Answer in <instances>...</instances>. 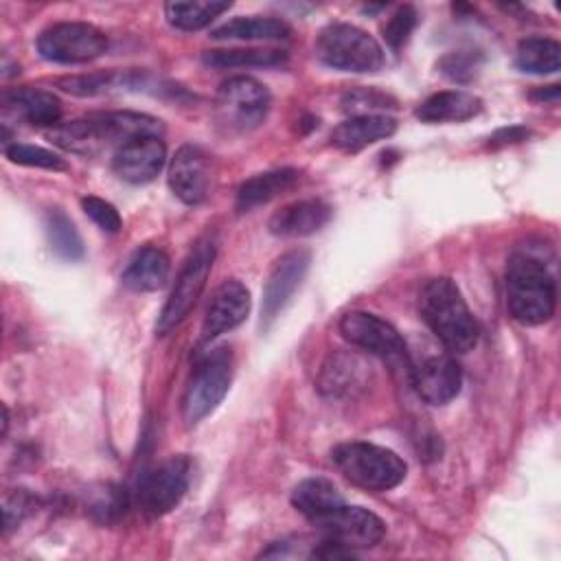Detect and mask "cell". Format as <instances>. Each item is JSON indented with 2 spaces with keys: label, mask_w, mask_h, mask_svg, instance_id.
<instances>
[{
  "label": "cell",
  "mask_w": 561,
  "mask_h": 561,
  "mask_svg": "<svg viewBox=\"0 0 561 561\" xmlns=\"http://www.w3.org/2000/svg\"><path fill=\"white\" fill-rule=\"evenodd\" d=\"M160 118L140 112H99L50 129V138L66 151L94 156L107 147L114 151L138 136H162Z\"/></svg>",
  "instance_id": "1"
},
{
  "label": "cell",
  "mask_w": 561,
  "mask_h": 561,
  "mask_svg": "<svg viewBox=\"0 0 561 561\" xmlns=\"http://www.w3.org/2000/svg\"><path fill=\"white\" fill-rule=\"evenodd\" d=\"M423 322L449 353H467L476 346L480 329L451 278H430L419 294Z\"/></svg>",
  "instance_id": "2"
},
{
  "label": "cell",
  "mask_w": 561,
  "mask_h": 561,
  "mask_svg": "<svg viewBox=\"0 0 561 561\" xmlns=\"http://www.w3.org/2000/svg\"><path fill=\"white\" fill-rule=\"evenodd\" d=\"M557 305L554 276L533 254L515 252L506 265V307L513 320L537 327L552 318Z\"/></svg>",
  "instance_id": "3"
},
{
  "label": "cell",
  "mask_w": 561,
  "mask_h": 561,
  "mask_svg": "<svg viewBox=\"0 0 561 561\" xmlns=\"http://www.w3.org/2000/svg\"><path fill=\"white\" fill-rule=\"evenodd\" d=\"M331 460L348 482L366 491H390L399 486L408 473V465L399 454L364 440L333 447Z\"/></svg>",
  "instance_id": "4"
},
{
  "label": "cell",
  "mask_w": 561,
  "mask_h": 561,
  "mask_svg": "<svg viewBox=\"0 0 561 561\" xmlns=\"http://www.w3.org/2000/svg\"><path fill=\"white\" fill-rule=\"evenodd\" d=\"M316 53L329 68L344 72H377L386 61L381 44L346 22L324 26L316 39Z\"/></svg>",
  "instance_id": "5"
},
{
  "label": "cell",
  "mask_w": 561,
  "mask_h": 561,
  "mask_svg": "<svg viewBox=\"0 0 561 561\" xmlns=\"http://www.w3.org/2000/svg\"><path fill=\"white\" fill-rule=\"evenodd\" d=\"M215 252H217V245H215V239H210V237L199 239L191 248L188 256L184 259V263L178 272L175 285L158 316V322H156L158 335H167L175 327H180L182 320L188 316V311L195 307V302L202 296L206 280L210 276Z\"/></svg>",
  "instance_id": "6"
},
{
  "label": "cell",
  "mask_w": 561,
  "mask_h": 561,
  "mask_svg": "<svg viewBox=\"0 0 561 561\" xmlns=\"http://www.w3.org/2000/svg\"><path fill=\"white\" fill-rule=\"evenodd\" d=\"M232 381V353L230 348H213L193 368L184 397L182 414L188 423H199L208 416L226 397Z\"/></svg>",
  "instance_id": "7"
},
{
  "label": "cell",
  "mask_w": 561,
  "mask_h": 561,
  "mask_svg": "<svg viewBox=\"0 0 561 561\" xmlns=\"http://www.w3.org/2000/svg\"><path fill=\"white\" fill-rule=\"evenodd\" d=\"M270 103V92L261 81L245 75L230 77L219 85L215 99L217 123L228 131H252L265 121Z\"/></svg>",
  "instance_id": "8"
},
{
  "label": "cell",
  "mask_w": 561,
  "mask_h": 561,
  "mask_svg": "<svg viewBox=\"0 0 561 561\" xmlns=\"http://www.w3.org/2000/svg\"><path fill=\"white\" fill-rule=\"evenodd\" d=\"M107 50V35L88 22H57L37 35V53L55 64H85Z\"/></svg>",
  "instance_id": "9"
},
{
  "label": "cell",
  "mask_w": 561,
  "mask_h": 561,
  "mask_svg": "<svg viewBox=\"0 0 561 561\" xmlns=\"http://www.w3.org/2000/svg\"><path fill=\"white\" fill-rule=\"evenodd\" d=\"M340 333L348 344L381 357L390 366L410 368V351L403 337L383 318L368 311H348L340 320Z\"/></svg>",
  "instance_id": "10"
},
{
  "label": "cell",
  "mask_w": 561,
  "mask_h": 561,
  "mask_svg": "<svg viewBox=\"0 0 561 561\" xmlns=\"http://www.w3.org/2000/svg\"><path fill=\"white\" fill-rule=\"evenodd\" d=\"M191 462L186 456H171L140 476L138 504L149 517H162L173 511L188 489Z\"/></svg>",
  "instance_id": "11"
},
{
  "label": "cell",
  "mask_w": 561,
  "mask_h": 561,
  "mask_svg": "<svg viewBox=\"0 0 561 561\" xmlns=\"http://www.w3.org/2000/svg\"><path fill=\"white\" fill-rule=\"evenodd\" d=\"M213 178V158L197 145H182L169 162V188L188 206L202 204L208 197Z\"/></svg>",
  "instance_id": "12"
},
{
  "label": "cell",
  "mask_w": 561,
  "mask_h": 561,
  "mask_svg": "<svg viewBox=\"0 0 561 561\" xmlns=\"http://www.w3.org/2000/svg\"><path fill=\"white\" fill-rule=\"evenodd\" d=\"M408 375L419 397L430 405L449 403L462 386V370L449 353H432L421 362L410 359Z\"/></svg>",
  "instance_id": "13"
},
{
  "label": "cell",
  "mask_w": 561,
  "mask_h": 561,
  "mask_svg": "<svg viewBox=\"0 0 561 561\" xmlns=\"http://www.w3.org/2000/svg\"><path fill=\"white\" fill-rule=\"evenodd\" d=\"M316 526L322 533V539H331L335 543H342L351 550L355 548H373L383 539L386 526L383 522L362 506H348L342 504Z\"/></svg>",
  "instance_id": "14"
},
{
  "label": "cell",
  "mask_w": 561,
  "mask_h": 561,
  "mask_svg": "<svg viewBox=\"0 0 561 561\" xmlns=\"http://www.w3.org/2000/svg\"><path fill=\"white\" fill-rule=\"evenodd\" d=\"M309 261H311V254L302 248L289 250L274 261L267 274V280L263 285L261 324H270L283 311V307L289 302V298L302 283L309 270Z\"/></svg>",
  "instance_id": "15"
},
{
  "label": "cell",
  "mask_w": 561,
  "mask_h": 561,
  "mask_svg": "<svg viewBox=\"0 0 561 561\" xmlns=\"http://www.w3.org/2000/svg\"><path fill=\"white\" fill-rule=\"evenodd\" d=\"M167 162L162 136H138L121 145L112 156L114 173L129 184L151 182Z\"/></svg>",
  "instance_id": "16"
},
{
  "label": "cell",
  "mask_w": 561,
  "mask_h": 561,
  "mask_svg": "<svg viewBox=\"0 0 561 561\" xmlns=\"http://www.w3.org/2000/svg\"><path fill=\"white\" fill-rule=\"evenodd\" d=\"M250 291L237 278L224 280L210 296L202 322V340L210 342L217 335L239 327L250 313Z\"/></svg>",
  "instance_id": "17"
},
{
  "label": "cell",
  "mask_w": 561,
  "mask_h": 561,
  "mask_svg": "<svg viewBox=\"0 0 561 561\" xmlns=\"http://www.w3.org/2000/svg\"><path fill=\"white\" fill-rule=\"evenodd\" d=\"M331 219V208L322 199H298L278 208L267 228L276 237H307L318 232Z\"/></svg>",
  "instance_id": "18"
},
{
  "label": "cell",
  "mask_w": 561,
  "mask_h": 561,
  "mask_svg": "<svg viewBox=\"0 0 561 561\" xmlns=\"http://www.w3.org/2000/svg\"><path fill=\"white\" fill-rule=\"evenodd\" d=\"M394 129H397V123L388 114L351 116L331 131V142L342 151L355 153L377 140L390 138Z\"/></svg>",
  "instance_id": "19"
},
{
  "label": "cell",
  "mask_w": 561,
  "mask_h": 561,
  "mask_svg": "<svg viewBox=\"0 0 561 561\" xmlns=\"http://www.w3.org/2000/svg\"><path fill=\"white\" fill-rule=\"evenodd\" d=\"M169 272H171L169 256L160 248L145 245L134 252L127 267L123 270L121 280L129 291L145 294V291H156L164 287L169 280Z\"/></svg>",
  "instance_id": "20"
},
{
  "label": "cell",
  "mask_w": 561,
  "mask_h": 561,
  "mask_svg": "<svg viewBox=\"0 0 561 561\" xmlns=\"http://www.w3.org/2000/svg\"><path fill=\"white\" fill-rule=\"evenodd\" d=\"M482 101L465 90H445L427 96L416 107V118L423 123H460L478 116Z\"/></svg>",
  "instance_id": "21"
},
{
  "label": "cell",
  "mask_w": 561,
  "mask_h": 561,
  "mask_svg": "<svg viewBox=\"0 0 561 561\" xmlns=\"http://www.w3.org/2000/svg\"><path fill=\"white\" fill-rule=\"evenodd\" d=\"M300 173L291 167H283V169H272L265 173H256L250 180H245L239 191H237V210L239 213H248L254 206L267 204L270 199L283 195L285 191H289L296 182H298Z\"/></svg>",
  "instance_id": "22"
},
{
  "label": "cell",
  "mask_w": 561,
  "mask_h": 561,
  "mask_svg": "<svg viewBox=\"0 0 561 561\" xmlns=\"http://www.w3.org/2000/svg\"><path fill=\"white\" fill-rule=\"evenodd\" d=\"M4 105L35 127H57L61 118V101L48 90H13L4 96Z\"/></svg>",
  "instance_id": "23"
},
{
  "label": "cell",
  "mask_w": 561,
  "mask_h": 561,
  "mask_svg": "<svg viewBox=\"0 0 561 561\" xmlns=\"http://www.w3.org/2000/svg\"><path fill=\"white\" fill-rule=\"evenodd\" d=\"M291 504L300 515L316 524L342 506L344 497L327 478H307L294 486Z\"/></svg>",
  "instance_id": "24"
},
{
  "label": "cell",
  "mask_w": 561,
  "mask_h": 561,
  "mask_svg": "<svg viewBox=\"0 0 561 561\" xmlns=\"http://www.w3.org/2000/svg\"><path fill=\"white\" fill-rule=\"evenodd\" d=\"M215 39H241V42H250V39H285L289 35V26L287 22H283L280 18H270V15H239L232 18L228 22H224L221 26H217L210 33Z\"/></svg>",
  "instance_id": "25"
},
{
  "label": "cell",
  "mask_w": 561,
  "mask_h": 561,
  "mask_svg": "<svg viewBox=\"0 0 561 561\" xmlns=\"http://www.w3.org/2000/svg\"><path fill=\"white\" fill-rule=\"evenodd\" d=\"M515 64L530 75H552L561 68V46L552 37H526L515 50Z\"/></svg>",
  "instance_id": "26"
},
{
  "label": "cell",
  "mask_w": 561,
  "mask_h": 561,
  "mask_svg": "<svg viewBox=\"0 0 561 561\" xmlns=\"http://www.w3.org/2000/svg\"><path fill=\"white\" fill-rule=\"evenodd\" d=\"M230 9V2L219 0H188V2H167L164 15L171 26L180 31H199L208 26L215 18Z\"/></svg>",
  "instance_id": "27"
},
{
  "label": "cell",
  "mask_w": 561,
  "mask_h": 561,
  "mask_svg": "<svg viewBox=\"0 0 561 561\" xmlns=\"http://www.w3.org/2000/svg\"><path fill=\"white\" fill-rule=\"evenodd\" d=\"M204 64L210 68H245V66H256V68H272L280 66L287 61L285 50L276 48H219V50H206L204 53Z\"/></svg>",
  "instance_id": "28"
},
{
  "label": "cell",
  "mask_w": 561,
  "mask_h": 561,
  "mask_svg": "<svg viewBox=\"0 0 561 561\" xmlns=\"http://www.w3.org/2000/svg\"><path fill=\"white\" fill-rule=\"evenodd\" d=\"M44 230H46L50 250L57 256H61L66 261H79L83 256V241H81L72 219L64 210H59V208L46 210Z\"/></svg>",
  "instance_id": "29"
},
{
  "label": "cell",
  "mask_w": 561,
  "mask_h": 561,
  "mask_svg": "<svg viewBox=\"0 0 561 561\" xmlns=\"http://www.w3.org/2000/svg\"><path fill=\"white\" fill-rule=\"evenodd\" d=\"M59 85L70 94L94 96V94H105V92H114V90H129V88L138 85V75L136 72L110 70V72L66 77V79L59 81Z\"/></svg>",
  "instance_id": "30"
},
{
  "label": "cell",
  "mask_w": 561,
  "mask_h": 561,
  "mask_svg": "<svg viewBox=\"0 0 561 561\" xmlns=\"http://www.w3.org/2000/svg\"><path fill=\"white\" fill-rule=\"evenodd\" d=\"M359 368L364 366L353 357H346V355L331 357V364H327L322 370L320 388L331 397L351 392V388L359 386Z\"/></svg>",
  "instance_id": "31"
},
{
  "label": "cell",
  "mask_w": 561,
  "mask_h": 561,
  "mask_svg": "<svg viewBox=\"0 0 561 561\" xmlns=\"http://www.w3.org/2000/svg\"><path fill=\"white\" fill-rule=\"evenodd\" d=\"M397 101L379 92L375 88H355L344 92L342 96V110L348 112L351 116H362V114H381L383 110H394Z\"/></svg>",
  "instance_id": "32"
},
{
  "label": "cell",
  "mask_w": 561,
  "mask_h": 561,
  "mask_svg": "<svg viewBox=\"0 0 561 561\" xmlns=\"http://www.w3.org/2000/svg\"><path fill=\"white\" fill-rule=\"evenodd\" d=\"M4 156L15 162V164H22V167H37V169H50V171H64L66 169V162L44 149V147H35V145H22V142H13L4 149Z\"/></svg>",
  "instance_id": "33"
},
{
  "label": "cell",
  "mask_w": 561,
  "mask_h": 561,
  "mask_svg": "<svg viewBox=\"0 0 561 561\" xmlns=\"http://www.w3.org/2000/svg\"><path fill=\"white\" fill-rule=\"evenodd\" d=\"M482 64V55L478 50H451L447 53L440 61H438V68L440 72L451 79V81H458V83H467L476 77L478 68Z\"/></svg>",
  "instance_id": "34"
},
{
  "label": "cell",
  "mask_w": 561,
  "mask_h": 561,
  "mask_svg": "<svg viewBox=\"0 0 561 561\" xmlns=\"http://www.w3.org/2000/svg\"><path fill=\"white\" fill-rule=\"evenodd\" d=\"M416 11H414V7H410V4H403V7H399L392 15H390V20L383 24V39H386V44L392 48V50H399L405 42H408V37H410V33L414 31V26H416Z\"/></svg>",
  "instance_id": "35"
},
{
  "label": "cell",
  "mask_w": 561,
  "mask_h": 561,
  "mask_svg": "<svg viewBox=\"0 0 561 561\" xmlns=\"http://www.w3.org/2000/svg\"><path fill=\"white\" fill-rule=\"evenodd\" d=\"M81 208H83V213H85L103 232L114 234V232H118L121 226H123L118 210H116L110 202H105V199H101V197H96V195H85V197L81 199Z\"/></svg>",
  "instance_id": "36"
},
{
  "label": "cell",
  "mask_w": 561,
  "mask_h": 561,
  "mask_svg": "<svg viewBox=\"0 0 561 561\" xmlns=\"http://www.w3.org/2000/svg\"><path fill=\"white\" fill-rule=\"evenodd\" d=\"M35 506V497L26 489H15L4 497V528H15Z\"/></svg>",
  "instance_id": "37"
},
{
  "label": "cell",
  "mask_w": 561,
  "mask_h": 561,
  "mask_svg": "<svg viewBox=\"0 0 561 561\" xmlns=\"http://www.w3.org/2000/svg\"><path fill=\"white\" fill-rule=\"evenodd\" d=\"M528 136L526 129L522 127H511V129H500L495 136L489 138V145L491 147H497V145H511V142H519Z\"/></svg>",
  "instance_id": "38"
},
{
  "label": "cell",
  "mask_w": 561,
  "mask_h": 561,
  "mask_svg": "<svg viewBox=\"0 0 561 561\" xmlns=\"http://www.w3.org/2000/svg\"><path fill=\"white\" fill-rule=\"evenodd\" d=\"M559 94H561L559 85H546V88H537V90L533 92V99H535V101H543V103H557V101H559Z\"/></svg>",
  "instance_id": "39"
}]
</instances>
